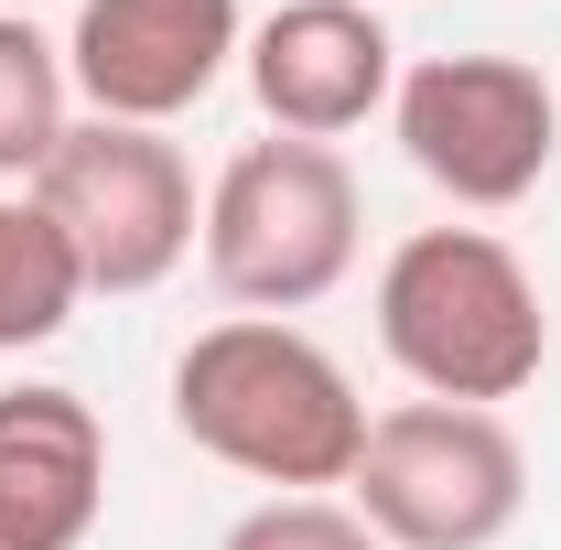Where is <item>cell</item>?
I'll return each instance as SVG.
<instances>
[{"instance_id":"obj_5","label":"cell","mask_w":561,"mask_h":550,"mask_svg":"<svg viewBox=\"0 0 561 550\" xmlns=\"http://www.w3.org/2000/svg\"><path fill=\"white\" fill-rule=\"evenodd\" d=\"M33 206L66 227L87 291H162L206 238L195 162L162 130H130V119H76L66 151L33 173Z\"/></svg>"},{"instance_id":"obj_7","label":"cell","mask_w":561,"mask_h":550,"mask_svg":"<svg viewBox=\"0 0 561 550\" xmlns=\"http://www.w3.org/2000/svg\"><path fill=\"white\" fill-rule=\"evenodd\" d=\"M238 55H249L238 0H87L66 33L87 119H130V130H173L184 108H206Z\"/></svg>"},{"instance_id":"obj_10","label":"cell","mask_w":561,"mask_h":550,"mask_svg":"<svg viewBox=\"0 0 561 550\" xmlns=\"http://www.w3.org/2000/svg\"><path fill=\"white\" fill-rule=\"evenodd\" d=\"M76 130V76L66 44L33 33V11H0V195H33V173Z\"/></svg>"},{"instance_id":"obj_6","label":"cell","mask_w":561,"mask_h":550,"mask_svg":"<svg viewBox=\"0 0 561 550\" xmlns=\"http://www.w3.org/2000/svg\"><path fill=\"white\" fill-rule=\"evenodd\" d=\"M389 119H400L411 173L476 216L529 206L551 151H561V98H551V76L518 66V55H432V66L400 76Z\"/></svg>"},{"instance_id":"obj_1","label":"cell","mask_w":561,"mask_h":550,"mask_svg":"<svg viewBox=\"0 0 561 550\" xmlns=\"http://www.w3.org/2000/svg\"><path fill=\"white\" fill-rule=\"evenodd\" d=\"M173 432L249 485L324 496L367 454V400H356V378L302 324L227 313V324H206L173 356Z\"/></svg>"},{"instance_id":"obj_11","label":"cell","mask_w":561,"mask_h":550,"mask_svg":"<svg viewBox=\"0 0 561 550\" xmlns=\"http://www.w3.org/2000/svg\"><path fill=\"white\" fill-rule=\"evenodd\" d=\"M87 302V271H76L66 227L33 206V195H0V356H33L55 345Z\"/></svg>"},{"instance_id":"obj_9","label":"cell","mask_w":561,"mask_h":550,"mask_svg":"<svg viewBox=\"0 0 561 550\" xmlns=\"http://www.w3.org/2000/svg\"><path fill=\"white\" fill-rule=\"evenodd\" d=\"M98 507H108L98 411L55 378L0 389V550H87Z\"/></svg>"},{"instance_id":"obj_4","label":"cell","mask_w":561,"mask_h":550,"mask_svg":"<svg viewBox=\"0 0 561 550\" xmlns=\"http://www.w3.org/2000/svg\"><path fill=\"white\" fill-rule=\"evenodd\" d=\"M346 507L389 550H496L529 507V454L496 411L465 400H400L367 421Z\"/></svg>"},{"instance_id":"obj_8","label":"cell","mask_w":561,"mask_h":550,"mask_svg":"<svg viewBox=\"0 0 561 550\" xmlns=\"http://www.w3.org/2000/svg\"><path fill=\"white\" fill-rule=\"evenodd\" d=\"M249 98L280 140H346L400 98V44L367 0H280L249 33Z\"/></svg>"},{"instance_id":"obj_3","label":"cell","mask_w":561,"mask_h":550,"mask_svg":"<svg viewBox=\"0 0 561 550\" xmlns=\"http://www.w3.org/2000/svg\"><path fill=\"white\" fill-rule=\"evenodd\" d=\"M367 238V195H356L335 140H249L227 151V173L206 184V280L238 313H302L356 271Z\"/></svg>"},{"instance_id":"obj_2","label":"cell","mask_w":561,"mask_h":550,"mask_svg":"<svg viewBox=\"0 0 561 550\" xmlns=\"http://www.w3.org/2000/svg\"><path fill=\"white\" fill-rule=\"evenodd\" d=\"M378 345L421 400L496 411L551 367V302L496 227H411L378 271Z\"/></svg>"},{"instance_id":"obj_13","label":"cell","mask_w":561,"mask_h":550,"mask_svg":"<svg viewBox=\"0 0 561 550\" xmlns=\"http://www.w3.org/2000/svg\"><path fill=\"white\" fill-rule=\"evenodd\" d=\"M0 11H33V0H0Z\"/></svg>"},{"instance_id":"obj_12","label":"cell","mask_w":561,"mask_h":550,"mask_svg":"<svg viewBox=\"0 0 561 550\" xmlns=\"http://www.w3.org/2000/svg\"><path fill=\"white\" fill-rule=\"evenodd\" d=\"M216 550H389V540L356 507H335V496H271V507H249Z\"/></svg>"}]
</instances>
